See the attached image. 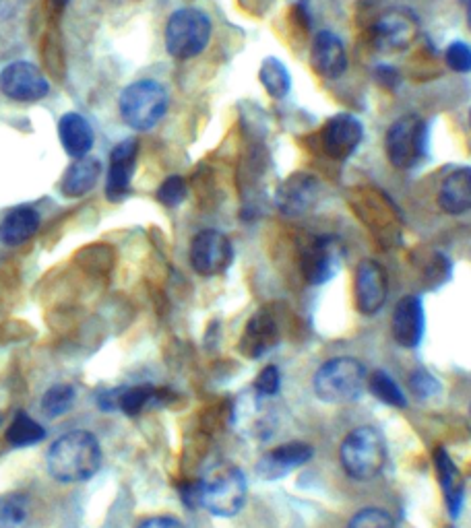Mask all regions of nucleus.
<instances>
[{
	"instance_id": "nucleus-7",
	"label": "nucleus",
	"mask_w": 471,
	"mask_h": 528,
	"mask_svg": "<svg viewBox=\"0 0 471 528\" xmlns=\"http://www.w3.org/2000/svg\"><path fill=\"white\" fill-rule=\"evenodd\" d=\"M211 40V19L195 7L172 13L166 23V48L178 60L199 56Z\"/></svg>"
},
{
	"instance_id": "nucleus-6",
	"label": "nucleus",
	"mask_w": 471,
	"mask_h": 528,
	"mask_svg": "<svg viewBox=\"0 0 471 528\" xmlns=\"http://www.w3.org/2000/svg\"><path fill=\"white\" fill-rule=\"evenodd\" d=\"M122 120L135 130H149L168 112V91L157 81H137L120 95Z\"/></svg>"
},
{
	"instance_id": "nucleus-21",
	"label": "nucleus",
	"mask_w": 471,
	"mask_h": 528,
	"mask_svg": "<svg viewBox=\"0 0 471 528\" xmlns=\"http://www.w3.org/2000/svg\"><path fill=\"white\" fill-rule=\"evenodd\" d=\"M434 467L438 475V483L443 487L445 493V502L449 506V512L453 518L459 516V510L463 506V493H465V481L459 469L455 467V462L451 460L449 452L438 448L434 452Z\"/></svg>"
},
{
	"instance_id": "nucleus-16",
	"label": "nucleus",
	"mask_w": 471,
	"mask_h": 528,
	"mask_svg": "<svg viewBox=\"0 0 471 528\" xmlns=\"http://www.w3.org/2000/svg\"><path fill=\"white\" fill-rule=\"evenodd\" d=\"M137 153H139V143L133 139L122 141L112 149L110 172L106 182L108 201L118 203L122 198L129 196L135 165H137Z\"/></svg>"
},
{
	"instance_id": "nucleus-17",
	"label": "nucleus",
	"mask_w": 471,
	"mask_h": 528,
	"mask_svg": "<svg viewBox=\"0 0 471 528\" xmlns=\"http://www.w3.org/2000/svg\"><path fill=\"white\" fill-rule=\"evenodd\" d=\"M310 64L323 79H339L348 71V52L333 31H319L310 48Z\"/></svg>"
},
{
	"instance_id": "nucleus-41",
	"label": "nucleus",
	"mask_w": 471,
	"mask_h": 528,
	"mask_svg": "<svg viewBox=\"0 0 471 528\" xmlns=\"http://www.w3.org/2000/svg\"><path fill=\"white\" fill-rule=\"evenodd\" d=\"M469 417H471V405H469Z\"/></svg>"
},
{
	"instance_id": "nucleus-3",
	"label": "nucleus",
	"mask_w": 471,
	"mask_h": 528,
	"mask_svg": "<svg viewBox=\"0 0 471 528\" xmlns=\"http://www.w3.org/2000/svg\"><path fill=\"white\" fill-rule=\"evenodd\" d=\"M339 458L343 471L358 481H368L379 475L387 462V442L379 429L356 427L343 440Z\"/></svg>"
},
{
	"instance_id": "nucleus-18",
	"label": "nucleus",
	"mask_w": 471,
	"mask_h": 528,
	"mask_svg": "<svg viewBox=\"0 0 471 528\" xmlns=\"http://www.w3.org/2000/svg\"><path fill=\"white\" fill-rule=\"evenodd\" d=\"M312 454L314 450L304 442L281 444L265 452V456L259 460V465H257V473L267 481L281 479V477L290 475L292 471L304 467L306 462L312 458Z\"/></svg>"
},
{
	"instance_id": "nucleus-24",
	"label": "nucleus",
	"mask_w": 471,
	"mask_h": 528,
	"mask_svg": "<svg viewBox=\"0 0 471 528\" xmlns=\"http://www.w3.org/2000/svg\"><path fill=\"white\" fill-rule=\"evenodd\" d=\"M160 390L153 386H133V388H118L106 394L102 401H110L104 407L106 409H120L127 415H141L147 407H151L155 401H160L162 396Z\"/></svg>"
},
{
	"instance_id": "nucleus-27",
	"label": "nucleus",
	"mask_w": 471,
	"mask_h": 528,
	"mask_svg": "<svg viewBox=\"0 0 471 528\" xmlns=\"http://www.w3.org/2000/svg\"><path fill=\"white\" fill-rule=\"evenodd\" d=\"M46 436L44 427L36 421L31 419L27 413H17V417L13 419L11 427L7 429V440L11 446L17 448H25V446H34L38 442H42Z\"/></svg>"
},
{
	"instance_id": "nucleus-19",
	"label": "nucleus",
	"mask_w": 471,
	"mask_h": 528,
	"mask_svg": "<svg viewBox=\"0 0 471 528\" xmlns=\"http://www.w3.org/2000/svg\"><path fill=\"white\" fill-rule=\"evenodd\" d=\"M277 341H279L277 322L273 320V316L269 312L263 310L248 320L242 341H240V351L246 357L259 359L265 353H269L277 345Z\"/></svg>"
},
{
	"instance_id": "nucleus-29",
	"label": "nucleus",
	"mask_w": 471,
	"mask_h": 528,
	"mask_svg": "<svg viewBox=\"0 0 471 528\" xmlns=\"http://www.w3.org/2000/svg\"><path fill=\"white\" fill-rule=\"evenodd\" d=\"M29 512L27 498L19 493L0 495V528H19Z\"/></svg>"
},
{
	"instance_id": "nucleus-23",
	"label": "nucleus",
	"mask_w": 471,
	"mask_h": 528,
	"mask_svg": "<svg viewBox=\"0 0 471 528\" xmlns=\"http://www.w3.org/2000/svg\"><path fill=\"white\" fill-rule=\"evenodd\" d=\"M58 135L62 147L75 159L87 157L89 149L93 147V130L81 114L71 112L62 116L58 124Z\"/></svg>"
},
{
	"instance_id": "nucleus-14",
	"label": "nucleus",
	"mask_w": 471,
	"mask_h": 528,
	"mask_svg": "<svg viewBox=\"0 0 471 528\" xmlns=\"http://www.w3.org/2000/svg\"><path fill=\"white\" fill-rule=\"evenodd\" d=\"M416 19L405 11H393L374 23L370 40L379 52H401L416 38Z\"/></svg>"
},
{
	"instance_id": "nucleus-8",
	"label": "nucleus",
	"mask_w": 471,
	"mask_h": 528,
	"mask_svg": "<svg viewBox=\"0 0 471 528\" xmlns=\"http://www.w3.org/2000/svg\"><path fill=\"white\" fill-rule=\"evenodd\" d=\"M343 258V244L335 236L312 238L300 252V271L308 285H323L331 281Z\"/></svg>"
},
{
	"instance_id": "nucleus-34",
	"label": "nucleus",
	"mask_w": 471,
	"mask_h": 528,
	"mask_svg": "<svg viewBox=\"0 0 471 528\" xmlns=\"http://www.w3.org/2000/svg\"><path fill=\"white\" fill-rule=\"evenodd\" d=\"M279 386H281V376H279V370L275 366H267L257 382H255V392L259 396H275L279 392Z\"/></svg>"
},
{
	"instance_id": "nucleus-15",
	"label": "nucleus",
	"mask_w": 471,
	"mask_h": 528,
	"mask_svg": "<svg viewBox=\"0 0 471 528\" xmlns=\"http://www.w3.org/2000/svg\"><path fill=\"white\" fill-rule=\"evenodd\" d=\"M426 316L418 295H405L393 310V337L403 349H416L424 339Z\"/></svg>"
},
{
	"instance_id": "nucleus-5",
	"label": "nucleus",
	"mask_w": 471,
	"mask_h": 528,
	"mask_svg": "<svg viewBox=\"0 0 471 528\" xmlns=\"http://www.w3.org/2000/svg\"><path fill=\"white\" fill-rule=\"evenodd\" d=\"M385 153L397 170H414L428 155V124L416 116L397 118L385 137Z\"/></svg>"
},
{
	"instance_id": "nucleus-32",
	"label": "nucleus",
	"mask_w": 471,
	"mask_h": 528,
	"mask_svg": "<svg viewBox=\"0 0 471 528\" xmlns=\"http://www.w3.org/2000/svg\"><path fill=\"white\" fill-rule=\"evenodd\" d=\"M350 528H397V524L389 512L381 508H366L352 518Z\"/></svg>"
},
{
	"instance_id": "nucleus-11",
	"label": "nucleus",
	"mask_w": 471,
	"mask_h": 528,
	"mask_svg": "<svg viewBox=\"0 0 471 528\" xmlns=\"http://www.w3.org/2000/svg\"><path fill=\"white\" fill-rule=\"evenodd\" d=\"M356 306L364 316H374L379 312L389 295L387 273L376 260H362L356 269L354 279Z\"/></svg>"
},
{
	"instance_id": "nucleus-1",
	"label": "nucleus",
	"mask_w": 471,
	"mask_h": 528,
	"mask_svg": "<svg viewBox=\"0 0 471 528\" xmlns=\"http://www.w3.org/2000/svg\"><path fill=\"white\" fill-rule=\"evenodd\" d=\"M102 467V448L89 432H71L58 438L48 452V473L60 483H81Z\"/></svg>"
},
{
	"instance_id": "nucleus-13",
	"label": "nucleus",
	"mask_w": 471,
	"mask_h": 528,
	"mask_svg": "<svg viewBox=\"0 0 471 528\" xmlns=\"http://www.w3.org/2000/svg\"><path fill=\"white\" fill-rule=\"evenodd\" d=\"M319 192H321V184L317 178L306 172H296L281 182V186L277 188L275 205L288 217H302L317 205Z\"/></svg>"
},
{
	"instance_id": "nucleus-31",
	"label": "nucleus",
	"mask_w": 471,
	"mask_h": 528,
	"mask_svg": "<svg viewBox=\"0 0 471 528\" xmlns=\"http://www.w3.org/2000/svg\"><path fill=\"white\" fill-rule=\"evenodd\" d=\"M188 194V186L184 182V178L180 176H170L162 182L160 190H157V201H160L164 207H178Z\"/></svg>"
},
{
	"instance_id": "nucleus-2",
	"label": "nucleus",
	"mask_w": 471,
	"mask_h": 528,
	"mask_svg": "<svg viewBox=\"0 0 471 528\" xmlns=\"http://www.w3.org/2000/svg\"><path fill=\"white\" fill-rule=\"evenodd\" d=\"M195 502L213 516H236L246 502V479L232 462L211 467L195 487Z\"/></svg>"
},
{
	"instance_id": "nucleus-39",
	"label": "nucleus",
	"mask_w": 471,
	"mask_h": 528,
	"mask_svg": "<svg viewBox=\"0 0 471 528\" xmlns=\"http://www.w3.org/2000/svg\"><path fill=\"white\" fill-rule=\"evenodd\" d=\"M467 25L471 29V0H467Z\"/></svg>"
},
{
	"instance_id": "nucleus-9",
	"label": "nucleus",
	"mask_w": 471,
	"mask_h": 528,
	"mask_svg": "<svg viewBox=\"0 0 471 528\" xmlns=\"http://www.w3.org/2000/svg\"><path fill=\"white\" fill-rule=\"evenodd\" d=\"M234 260V248L222 231L205 229L193 238L191 264L201 277H215L228 271Z\"/></svg>"
},
{
	"instance_id": "nucleus-26",
	"label": "nucleus",
	"mask_w": 471,
	"mask_h": 528,
	"mask_svg": "<svg viewBox=\"0 0 471 528\" xmlns=\"http://www.w3.org/2000/svg\"><path fill=\"white\" fill-rule=\"evenodd\" d=\"M259 79L273 99H284L292 91V77L288 66L275 56H269L261 62Z\"/></svg>"
},
{
	"instance_id": "nucleus-37",
	"label": "nucleus",
	"mask_w": 471,
	"mask_h": 528,
	"mask_svg": "<svg viewBox=\"0 0 471 528\" xmlns=\"http://www.w3.org/2000/svg\"><path fill=\"white\" fill-rule=\"evenodd\" d=\"M376 79H379L381 85L393 89L395 85H399V71L389 64H381L379 69H376Z\"/></svg>"
},
{
	"instance_id": "nucleus-33",
	"label": "nucleus",
	"mask_w": 471,
	"mask_h": 528,
	"mask_svg": "<svg viewBox=\"0 0 471 528\" xmlns=\"http://www.w3.org/2000/svg\"><path fill=\"white\" fill-rule=\"evenodd\" d=\"M445 62L455 73H471V46L465 42H453L445 52Z\"/></svg>"
},
{
	"instance_id": "nucleus-28",
	"label": "nucleus",
	"mask_w": 471,
	"mask_h": 528,
	"mask_svg": "<svg viewBox=\"0 0 471 528\" xmlns=\"http://www.w3.org/2000/svg\"><path fill=\"white\" fill-rule=\"evenodd\" d=\"M368 390L376 396V399L383 401L389 407L403 409L407 405V399L403 390L397 386V382L383 370H376L370 378H366Z\"/></svg>"
},
{
	"instance_id": "nucleus-4",
	"label": "nucleus",
	"mask_w": 471,
	"mask_h": 528,
	"mask_svg": "<svg viewBox=\"0 0 471 528\" xmlns=\"http://www.w3.org/2000/svg\"><path fill=\"white\" fill-rule=\"evenodd\" d=\"M314 392L331 405L352 403L366 386V370L354 357H335L319 368L312 380Z\"/></svg>"
},
{
	"instance_id": "nucleus-25",
	"label": "nucleus",
	"mask_w": 471,
	"mask_h": 528,
	"mask_svg": "<svg viewBox=\"0 0 471 528\" xmlns=\"http://www.w3.org/2000/svg\"><path fill=\"white\" fill-rule=\"evenodd\" d=\"M102 174V163L96 157H81L77 159L71 168L67 170L65 178H62V194L65 196H83L93 186L98 184V178Z\"/></svg>"
},
{
	"instance_id": "nucleus-10",
	"label": "nucleus",
	"mask_w": 471,
	"mask_h": 528,
	"mask_svg": "<svg viewBox=\"0 0 471 528\" xmlns=\"http://www.w3.org/2000/svg\"><path fill=\"white\" fill-rule=\"evenodd\" d=\"M48 81L36 64L11 62L0 71V91L15 102H38L48 95Z\"/></svg>"
},
{
	"instance_id": "nucleus-40",
	"label": "nucleus",
	"mask_w": 471,
	"mask_h": 528,
	"mask_svg": "<svg viewBox=\"0 0 471 528\" xmlns=\"http://www.w3.org/2000/svg\"><path fill=\"white\" fill-rule=\"evenodd\" d=\"M469 126H471V112H469Z\"/></svg>"
},
{
	"instance_id": "nucleus-20",
	"label": "nucleus",
	"mask_w": 471,
	"mask_h": 528,
	"mask_svg": "<svg viewBox=\"0 0 471 528\" xmlns=\"http://www.w3.org/2000/svg\"><path fill=\"white\" fill-rule=\"evenodd\" d=\"M438 207L449 215H463L471 211V168L451 172L438 188Z\"/></svg>"
},
{
	"instance_id": "nucleus-38",
	"label": "nucleus",
	"mask_w": 471,
	"mask_h": 528,
	"mask_svg": "<svg viewBox=\"0 0 471 528\" xmlns=\"http://www.w3.org/2000/svg\"><path fill=\"white\" fill-rule=\"evenodd\" d=\"M50 3H52V7H54L56 11H62V9H65V7L71 3V0H50Z\"/></svg>"
},
{
	"instance_id": "nucleus-22",
	"label": "nucleus",
	"mask_w": 471,
	"mask_h": 528,
	"mask_svg": "<svg viewBox=\"0 0 471 528\" xmlns=\"http://www.w3.org/2000/svg\"><path fill=\"white\" fill-rule=\"evenodd\" d=\"M38 229H40L38 211L29 207L13 209L5 215L3 221H0V242L9 248L21 246L27 240L34 238Z\"/></svg>"
},
{
	"instance_id": "nucleus-12",
	"label": "nucleus",
	"mask_w": 471,
	"mask_h": 528,
	"mask_svg": "<svg viewBox=\"0 0 471 528\" xmlns=\"http://www.w3.org/2000/svg\"><path fill=\"white\" fill-rule=\"evenodd\" d=\"M362 139H364V126L352 114L333 116L331 120H327L321 132L323 151L335 161L350 159L360 147Z\"/></svg>"
},
{
	"instance_id": "nucleus-36",
	"label": "nucleus",
	"mask_w": 471,
	"mask_h": 528,
	"mask_svg": "<svg viewBox=\"0 0 471 528\" xmlns=\"http://www.w3.org/2000/svg\"><path fill=\"white\" fill-rule=\"evenodd\" d=\"M137 528H186L178 518L172 516H153L143 520Z\"/></svg>"
},
{
	"instance_id": "nucleus-30",
	"label": "nucleus",
	"mask_w": 471,
	"mask_h": 528,
	"mask_svg": "<svg viewBox=\"0 0 471 528\" xmlns=\"http://www.w3.org/2000/svg\"><path fill=\"white\" fill-rule=\"evenodd\" d=\"M75 403V388L71 384L52 386L42 399V409L50 417L65 415Z\"/></svg>"
},
{
	"instance_id": "nucleus-35",
	"label": "nucleus",
	"mask_w": 471,
	"mask_h": 528,
	"mask_svg": "<svg viewBox=\"0 0 471 528\" xmlns=\"http://www.w3.org/2000/svg\"><path fill=\"white\" fill-rule=\"evenodd\" d=\"M412 388L420 399H430V396H434L438 390H441L436 378L424 370H418L416 374H412Z\"/></svg>"
}]
</instances>
